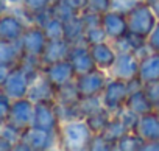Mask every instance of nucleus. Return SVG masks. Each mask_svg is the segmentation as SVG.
Instances as JSON below:
<instances>
[{
  "label": "nucleus",
  "mask_w": 159,
  "mask_h": 151,
  "mask_svg": "<svg viewBox=\"0 0 159 151\" xmlns=\"http://www.w3.org/2000/svg\"><path fill=\"white\" fill-rule=\"evenodd\" d=\"M125 132H128V128L122 123V120H120L117 115H112L111 120H109V123L106 125L105 131L102 132V135H103L111 145H114V149H116V143L120 140V137H122Z\"/></svg>",
  "instance_id": "obj_23"
},
{
  "label": "nucleus",
  "mask_w": 159,
  "mask_h": 151,
  "mask_svg": "<svg viewBox=\"0 0 159 151\" xmlns=\"http://www.w3.org/2000/svg\"><path fill=\"white\" fill-rule=\"evenodd\" d=\"M128 94H129V86L126 81L117 80V78H109L106 87L103 89V92L100 95L102 104L109 114L114 115L125 106Z\"/></svg>",
  "instance_id": "obj_6"
},
{
  "label": "nucleus",
  "mask_w": 159,
  "mask_h": 151,
  "mask_svg": "<svg viewBox=\"0 0 159 151\" xmlns=\"http://www.w3.org/2000/svg\"><path fill=\"white\" fill-rule=\"evenodd\" d=\"M111 10V0H88V11L105 14Z\"/></svg>",
  "instance_id": "obj_34"
},
{
  "label": "nucleus",
  "mask_w": 159,
  "mask_h": 151,
  "mask_svg": "<svg viewBox=\"0 0 159 151\" xmlns=\"http://www.w3.org/2000/svg\"><path fill=\"white\" fill-rule=\"evenodd\" d=\"M134 132H137L145 142L157 140L159 139V115H157V112L153 111V112L140 115Z\"/></svg>",
  "instance_id": "obj_19"
},
{
  "label": "nucleus",
  "mask_w": 159,
  "mask_h": 151,
  "mask_svg": "<svg viewBox=\"0 0 159 151\" xmlns=\"http://www.w3.org/2000/svg\"><path fill=\"white\" fill-rule=\"evenodd\" d=\"M42 30L47 36L48 41H56V39H64V34H66V30H64V22L56 19V17H50L44 25H42Z\"/></svg>",
  "instance_id": "obj_26"
},
{
  "label": "nucleus",
  "mask_w": 159,
  "mask_h": 151,
  "mask_svg": "<svg viewBox=\"0 0 159 151\" xmlns=\"http://www.w3.org/2000/svg\"><path fill=\"white\" fill-rule=\"evenodd\" d=\"M156 112H157V115H159V111H156Z\"/></svg>",
  "instance_id": "obj_44"
},
{
  "label": "nucleus",
  "mask_w": 159,
  "mask_h": 151,
  "mask_svg": "<svg viewBox=\"0 0 159 151\" xmlns=\"http://www.w3.org/2000/svg\"><path fill=\"white\" fill-rule=\"evenodd\" d=\"M137 78L142 84L159 80V51H151L147 56L140 58Z\"/></svg>",
  "instance_id": "obj_18"
},
{
  "label": "nucleus",
  "mask_w": 159,
  "mask_h": 151,
  "mask_svg": "<svg viewBox=\"0 0 159 151\" xmlns=\"http://www.w3.org/2000/svg\"><path fill=\"white\" fill-rule=\"evenodd\" d=\"M139 56L133 51H117L116 62L108 70L111 78L123 80V81H133L139 75Z\"/></svg>",
  "instance_id": "obj_7"
},
{
  "label": "nucleus",
  "mask_w": 159,
  "mask_h": 151,
  "mask_svg": "<svg viewBox=\"0 0 159 151\" xmlns=\"http://www.w3.org/2000/svg\"><path fill=\"white\" fill-rule=\"evenodd\" d=\"M70 47H72V44L67 39L48 41L47 45H45V50H44V53L41 56L42 67L48 65V64H53V62H58V61H62V59H67Z\"/></svg>",
  "instance_id": "obj_17"
},
{
  "label": "nucleus",
  "mask_w": 159,
  "mask_h": 151,
  "mask_svg": "<svg viewBox=\"0 0 159 151\" xmlns=\"http://www.w3.org/2000/svg\"><path fill=\"white\" fill-rule=\"evenodd\" d=\"M109 78H111L109 73L106 70H102V69H94V70L86 72L83 75H78L75 78V84H76L80 97L88 98V97L102 95Z\"/></svg>",
  "instance_id": "obj_5"
},
{
  "label": "nucleus",
  "mask_w": 159,
  "mask_h": 151,
  "mask_svg": "<svg viewBox=\"0 0 159 151\" xmlns=\"http://www.w3.org/2000/svg\"><path fill=\"white\" fill-rule=\"evenodd\" d=\"M10 108H11V100L0 92V126L8 122V115H10Z\"/></svg>",
  "instance_id": "obj_35"
},
{
  "label": "nucleus",
  "mask_w": 159,
  "mask_h": 151,
  "mask_svg": "<svg viewBox=\"0 0 159 151\" xmlns=\"http://www.w3.org/2000/svg\"><path fill=\"white\" fill-rule=\"evenodd\" d=\"M114 115H117L120 120H122V123L128 128V131H134L136 129V126H137V122H139V117L140 115H137L136 112H133L131 109H128L126 106H123L119 112H116Z\"/></svg>",
  "instance_id": "obj_29"
},
{
  "label": "nucleus",
  "mask_w": 159,
  "mask_h": 151,
  "mask_svg": "<svg viewBox=\"0 0 159 151\" xmlns=\"http://www.w3.org/2000/svg\"><path fill=\"white\" fill-rule=\"evenodd\" d=\"M20 142L28 148V151H44V149L59 148L58 131H47L33 125L22 131Z\"/></svg>",
  "instance_id": "obj_4"
},
{
  "label": "nucleus",
  "mask_w": 159,
  "mask_h": 151,
  "mask_svg": "<svg viewBox=\"0 0 159 151\" xmlns=\"http://www.w3.org/2000/svg\"><path fill=\"white\" fill-rule=\"evenodd\" d=\"M126 22H128L129 33L147 39L150 36V33L154 30L157 19L153 14L151 8L147 5V2H142L126 14Z\"/></svg>",
  "instance_id": "obj_3"
},
{
  "label": "nucleus",
  "mask_w": 159,
  "mask_h": 151,
  "mask_svg": "<svg viewBox=\"0 0 159 151\" xmlns=\"http://www.w3.org/2000/svg\"><path fill=\"white\" fill-rule=\"evenodd\" d=\"M42 72L45 73L48 81L55 86V89H59L66 84H70L76 78V72H75V69H73V65L70 64L69 59H62V61L44 65Z\"/></svg>",
  "instance_id": "obj_10"
},
{
  "label": "nucleus",
  "mask_w": 159,
  "mask_h": 151,
  "mask_svg": "<svg viewBox=\"0 0 159 151\" xmlns=\"http://www.w3.org/2000/svg\"><path fill=\"white\" fill-rule=\"evenodd\" d=\"M64 39H67L70 44H78V42H84L83 36H84V22L81 14H75L73 17H70L69 20L64 22Z\"/></svg>",
  "instance_id": "obj_21"
},
{
  "label": "nucleus",
  "mask_w": 159,
  "mask_h": 151,
  "mask_svg": "<svg viewBox=\"0 0 159 151\" xmlns=\"http://www.w3.org/2000/svg\"><path fill=\"white\" fill-rule=\"evenodd\" d=\"M27 97L31 101H34V103H38V101H47V100H55L56 89L48 81V78L45 77V73L42 72V69L33 75Z\"/></svg>",
  "instance_id": "obj_13"
},
{
  "label": "nucleus",
  "mask_w": 159,
  "mask_h": 151,
  "mask_svg": "<svg viewBox=\"0 0 159 151\" xmlns=\"http://www.w3.org/2000/svg\"><path fill=\"white\" fill-rule=\"evenodd\" d=\"M70 64L73 65L75 72H76V77L78 75H83L86 72H91L95 67V62L92 59L89 45L86 42H78V44H72L70 51H69V58Z\"/></svg>",
  "instance_id": "obj_14"
},
{
  "label": "nucleus",
  "mask_w": 159,
  "mask_h": 151,
  "mask_svg": "<svg viewBox=\"0 0 159 151\" xmlns=\"http://www.w3.org/2000/svg\"><path fill=\"white\" fill-rule=\"evenodd\" d=\"M14 65H10V64H2L0 62V87L3 86V83L7 81V78L10 77V73L13 70Z\"/></svg>",
  "instance_id": "obj_38"
},
{
  "label": "nucleus",
  "mask_w": 159,
  "mask_h": 151,
  "mask_svg": "<svg viewBox=\"0 0 159 151\" xmlns=\"http://www.w3.org/2000/svg\"><path fill=\"white\" fill-rule=\"evenodd\" d=\"M39 72V70H36ZM36 72L28 70L27 67H24L22 64H16L10 73V77L7 78V81L3 83V86L0 87V92L5 94L11 101L17 100V98H24L28 94L30 89V83L31 78Z\"/></svg>",
  "instance_id": "obj_2"
},
{
  "label": "nucleus",
  "mask_w": 159,
  "mask_h": 151,
  "mask_svg": "<svg viewBox=\"0 0 159 151\" xmlns=\"http://www.w3.org/2000/svg\"><path fill=\"white\" fill-rule=\"evenodd\" d=\"M33 126H38V128H42V129H47V131H58L59 117H58L55 100L34 103Z\"/></svg>",
  "instance_id": "obj_9"
},
{
  "label": "nucleus",
  "mask_w": 159,
  "mask_h": 151,
  "mask_svg": "<svg viewBox=\"0 0 159 151\" xmlns=\"http://www.w3.org/2000/svg\"><path fill=\"white\" fill-rule=\"evenodd\" d=\"M142 151H159V139L145 142L143 146H142Z\"/></svg>",
  "instance_id": "obj_39"
},
{
  "label": "nucleus",
  "mask_w": 159,
  "mask_h": 151,
  "mask_svg": "<svg viewBox=\"0 0 159 151\" xmlns=\"http://www.w3.org/2000/svg\"><path fill=\"white\" fill-rule=\"evenodd\" d=\"M33 114H34V101H31L28 97L17 98L11 101L8 122L20 129H25L33 125Z\"/></svg>",
  "instance_id": "obj_11"
},
{
  "label": "nucleus",
  "mask_w": 159,
  "mask_h": 151,
  "mask_svg": "<svg viewBox=\"0 0 159 151\" xmlns=\"http://www.w3.org/2000/svg\"><path fill=\"white\" fill-rule=\"evenodd\" d=\"M147 45L151 48V51H159V20H157L154 30L147 38Z\"/></svg>",
  "instance_id": "obj_36"
},
{
  "label": "nucleus",
  "mask_w": 159,
  "mask_h": 151,
  "mask_svg": "<svg viewBox=\"0 0 159 151\" xmlns=\"http://www.w3.org/2000/svg\"><path fill=\"white\" fill-rule=\"evenodd\" d=\"M59 148L69 151H83L89 148L92 131L84 118H72L59 123Z\"/></svg>",
  "instance_id": "obj_1"
},
{
  "label": "nucleus",
  "mask_w": 159,
  "mask_h": 151,
  "mask_svg": "<svg viewBox=\"0 0 159 151\" xmlns=\"http://www.w3.org/2000/svg\"><path fill=\"white\" fill-rule=\"evenodd\" d=\"M22 131H24V129H20V128L14 126L13 123L7 122V123H3L2 126H0V137L5 139L7 142H10V143L13 145V148H14V145L20 142Z\"/></svg>",
  "instance_id": "obj_27"
},
{
  "label": "nucleus",
  "mask_w": 159,
  "mask_h": 151,
  "mask_svg": "<svg viewBox=\"0 0 159 151\" xmlns=\"http://www.w3.org/2000/svg\"><path fill=\"white\" fill-rule=\"evenodd\" d=\"M58 2H61V0H50V5H53V3H58Z\"/></svg>",
  "instance_id": "obj_43"
},
{
  "label": "nucleus",
  "mask_w": 159,
  "mask_h": 151,
  "mask_svg": "<svg viewBox=\"0 0 159 151\" xmlns=\"http://www.w3.org/2000/svg\"><path fill=\"white\" fill-rule=\"evenodd\" d=\"M147 2V5L151 8V11H153V14L156 16V19L159 20V0H145Z\"/></svg>",
  "instance_id": "obj_40"
},
{
  "label": "nucleus",
  "mask_w": 159,
  "mask_h": 151,
  "mask_svg": "<svg viewBox=\"0 0 159 151\" xmlns=\"http://www.w3.org/2000/svg\"><path fill=\"white\" fill-rule=\"evenodd\" d=\"M89 50H91V55H92V59H94L97 69L108 72L112 67V64L116 62L117 50H116V47L112 45L111 41H105V42L89 45Z\"/></svg>",
  "instance_id": "obj_16"
},
{
  "label": "nucleus",
  "mask_w": 159,
  "mask_h": 151,
  "mask_svg": "<svg viewBox=\"0 0 159 151\" xmlns=\"http://www.w3.org/2000/svg\"><path fill=\"white\" fill-rule=\"evenodd\" d=\"M143 91H145L147 97L150 98V101L153 103L154 109L159 111V80L143 84Z\"/></svg>",
  "instance_id": "obj_32"
},
{
  "label": "nucleus",
  "mask_w": 159,
  "mask_h": 151,
  "mask_svg": "<svg viewBox=\"0 0 159 151\" xmlns=\"http://www.w3.org/2000/svg\"><path fill=\"white\" fill-rule=\"evenodd\" d=\"M20 58H22V47L19 41L11 42V41L0 39V62L16 65L19 64Z\"/></svg>",
  "instance_id": "obj_22"
},
{
  "label": "nucleus",
  "mask_w": 159,
  "mask_h": 151,
  "mask_svg": "<svg viewBox=\"0 0 159 151\" xmlns=\"http://www.w3.org/2000/svg\"><path fill=\"white\" fill-rule=\"evenodd\" d=\"M19 42H20V47H22V56H31V58L41 59L48 39H47L42 27L31 24V25L27 27V30L24 31Z\"/></svg>",
  "instance_id": "obj_8"
},
{
  "label": "nucleus",
  "mask_w": 159,
  "mask_h": 151,
  "mask_svg": "<svg viewBox=\"0 0 159 151\" xmlns=\"http://www.w3.org/2000/svg\"><path fill=\"white\" fill-rule=\"evenodd\" d=\"M125 106L128 109H131L133 112H136L137 115H143V114H148V112H153L156 111L153 103L150 101V98L147 97L145 91H143V86L140 89H136V91H131L126 97V101H125Z\"/></svg>",
  "instance_id": "obj_20"
},
{
  "label": "nucleus",
  "mask_w": 159,
  "mask_h": 151,
  "mask_svg": "<svg viewBox=\"0 0 159 151\" xmlns=\"http://www.w3.org/2000/svg\"><path fill=\"white\" fill-rule=\"evenodd\" d=\"M7 2H8L10 5H14V7H17V5H20V3H22V0H7Z\"/></svg>",
  "instance_id": "obj_42"
},
{
  "label": "nucleus",
  "mask_w": 159,
  "mask_h": 151,
  "mask_svg": "<svg viewBox=\"0 0 159 151\" xmlns=\"http://www.w3.org/2000/svg\"><path fill=\"white\" fill-rule=\"evenodd\" d=\"M8 8H10V3L7 2V0H0V14L7 13V11H8Z\"/></svg>",
  "instance_id": "obj_41"
},
{
  "label": "nucleus",
  "mask_w": 159,
  "mask_h": 151,
  "mask_svg": "<svg viewBox=\"0 0 159 151\" xmlns=\"http://www.w3.org/2000/svg\"><path fill=\"white\" fill-rule=\"evenodd\" d=\"M88 149L89 151H111L114 149V145H111L102 134H94Z\"/></svg>",
  "instance_id": "obj_31"
},
{
  "label": "nucleus",
  "mask_w": 159,
  "mask_h": 151,
  "mask_svg": "<svg viewBox=\"0 0 159 151\" xmlns=\"http://www.w3.org/2000/svg\"><path fill=\"white\" fill-rule=\"evenodd\" d=\"M142 2H145V0H111V10L128 14L133 8H136Z\"/></svg>",
  "instance_id": "obj_30"
},
{
  "label": "nucleus",
  "mask_w": 159,
  "mask_h": 151,
  "mask_svg": "<svg viewBox=\"0 0 159 151\" xmlns=\"http://www.w3.org/2000/svg\"><path fill=\"white\" fill-rule=\"evenodd\" d=\"M50 10H52V16L56 17V19H59V20H62V22L69 20L70 17H73V16L76 14V13L69 7V3L66 2V0H61V2H58V3L50 5Z\"/></svg>",
  "instance_id": "obj_28"
},
{
  "label": "nucleus",
  "mask_w": 159,
  "mask_h": 151,
  "mask_svg": "<svg viewBox=\"0 0 159 151\" xmlns=\"http://www.w3.org/2000/svg\"><path fill=\"white\" fill-rule=\"evenodd\" d=\"M28 25L22 20V17L14 13L7 11L3 14H0V39L17 42L20 41Z\"/></svg>",
  "instance_id": "obj_12"
},
{
  "label": "nucleus",
  "mask_w": 159,
  "mask_h": 151,
  "mask_svg": "<svg viewBox=\"0 0 159 151\" xmlns=\"http://www.w3.org/2000/svg\"><path fill=\"white\" fill-rule=\"evenodd\" d=\"M66 2L76 14H81L83 11L88 10V0H66Z\"/></svg>",
  "instance_id": "obj_37"
},
{
  "label": "nucleus",
  "mask_w": 159,
  "mask_h": 151,
  "mask_svg": "<svg viewBox=\"0 0 159 151\" xmlns=\"http://www.w3.org/2000/svg\"><path fill=\"white\" fill-rule=\"evenodd\" d=\"M102 25L103 30L106 31V36L109 41H116L119 38H123L128 33V22H126V14L109 10L102 16Z\"/></svg>",
  "instance_id": "obj_15"
},
{
  "label": "nucleus",
  "mask_w": 159,
  "mask_h": 151,
  "mask_svg": "<svg viewBox=\"0 0 159 151\" xmlns=\"http://www.w3.org/2000/svg\"><path fill=\"white\" fill-rule=\"evenodd\" d=\"M30 14H34L38 11H42L50 7V0H22L20 3Z\"/></svg>",
  "instance_id": "obj_33"
},
{
  "label": "nucleus",
  "mask_w": 159,
  "mask_h": 151,
  "mask_svg": "<svg viewBox=\"0 0 159 151\" xmlns=\"http://www.w3.org/2000/svg\"><path fill=\"white\" fill-rule=\"evenodd\" d=\"M111 117H112V114H109L105 108H102V109L89 114L88 117H84V120H86L88 126L91 128L92 134H102L105 131L106 125L109 123Z\"/></svg>",
  "instance_id": "obj_24"
},
{
  "label": "nucleus",
  "mask_w": 159,
  "mask_h": 151,
  "mask_svg": "<svg viewBox=\"0 0 159 151\" xmlns=\"http://www.w3.org/2000/svg\"><path fill=\"white\" fill-rule=\"evenodd\" d=\"M145 140L134 131L125 132L116 143V151H142Z\"/></svg>",
  "instance_id": "obj_25"
}]
</instances>
